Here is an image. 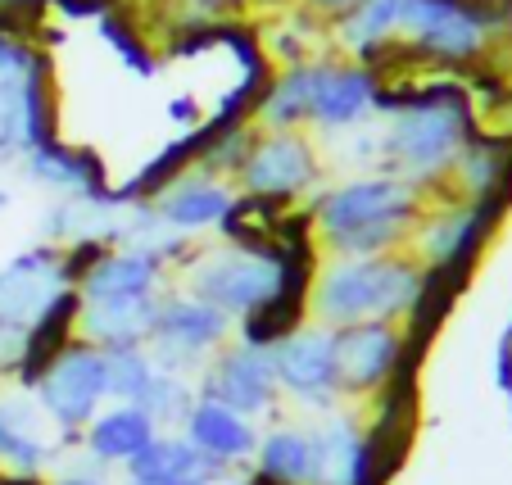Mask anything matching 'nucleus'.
<instances>
[{
  "label": "nucleus",
  "instance_id": "f257e3e1",
  "mask_svg": "<svg viewBox=\"0 0 512 485\" xmlns=\"http://www.w3.org/2000/svg\"><path fill=\"white\" fill-rule=\"evenodd\" d=\"M512 37V0H358L331 23L336 55L377 68L472 73Z\"/></svg>",
  "mask_w": 512,
  "mask_h": 485
},
{
  "label": "nucleus",
  "instance_id": "f03ea898",
  "mask_svg": "<svg viewBox=\"0 0 512 485\" xmlns=\"http://www.w3.org/2000/svg\"><path fill=\"white\" fill-rule=\"evenodd\" d=\"M377 127L386 173L404 177L431 200L445 191L458 155L481 132V109L467 82L435 73L422 82H386Z\"/></svg>",
  "mask_w": 512,
  "mask_h": 485
},
{
  "label": "nucleus",
  "instance_id": "7ed1b4c3",
  "mask_svg": "<svg viewBox=\"0 0 512 485\" xmlns=\"http://www.w3.org/2000/svg\"><path fill=\"white\" fill-rule=\"evenodd\" d=\"M422 209L426 195L395 173L336 177L304 204L313 245L327 250L331 259H368V254L408 250Z\"/></svg>",
  "mask_w": 512,
  "mask_h": 485
},
{
  "label": "nucleus",
  "instance_id": "20e7f679",
  "mask_svg": "<svg viewBox=\"0 0 512 485\" xmlns=\"http://www.w3.org/2000/svg\"><path fill=\"white\" fill-rule=\"evenodd\" d=\"M435 291V277L399 254H368V259H322L309 282V313L322 327H358V322H408Z\"/></svg>",
  "mask_w": 512,
  "mask_h": 485
},
{
  "label": "nucleus",
  "instance_id": "39448f33",
  "mask_svg": "<svg viewBox=\"0 0 512 485\" xmlns=\"http://www.w3.org/2000/svg\"><path fill=\"white\" fill-rule=\"evenodd\" d=\"M512 204V191L499 195H481V200H463V195H431L413 227V241H408V254L422 263L431 277L440 282H463L472 263L485 254V245L494 241L503 214Z\"/></svg>",
  "mask_w": 512,
  "mask_h": 485
},
{
  "label": "nucleus",
  "instance_id": "423d86ee",
  "mask_svg": "<svg viewBox=\"0 0 512 485\" xmlns=\"http://www.w3.org/2000/svg\"><path fill=\"white\" fill-rule=\"evenodd\" d=\"M327 182V150L313 132H259L241 173L232 177L236 195L272 209H304Z\"/></svg>",
  "mask_w": 512,
  "mask_h": 485
},
{
  "label": "nucleus",
  "instance_id": "0eeeda50",
  "mask_svg": "<svg viewBox=\"0 0 512 485\" xmlns=\"http://www.w3.org/2000/svg\"><path fill=\"white\" fill-rule=\"evenodd\" d=\"M232 331H236V322L227 318L223 309L195 300L182 286H168L155 309V322H150L145 350H150L159 372L191 377V372H200L204 363L232 340Z\"/></svg>",
  "mask_w": 512,
  "mask_h": 485
},
{
  "label": "nucleus",
  "instance_id": "6e6552de",
  "mask_svg": "<svg viewBox=\"0 0 512 485\" xmlns=\"http://www.w3.org/2000/svg\"><path fill=\"white\" fill-rule=\"evenodd\" d=\"M32 395H37L41 413L55 422V431H64L68 440H78L82 427L109 404L105 350H96V345H87V340L73 336L64 350L37 372Z\"/></svg>",
  "mask_w": 512,
  "mask_h": 485
},
{
  "label": "nucleus",
  "instance_id": "1a4fd4ad",
  "mask_svg": "<svg viewBox=\"0 0 512 485\" xmlns=\"http://www.w3.org/2000/svg\"><path fill=\"white\" fill-rule=\"evenodd\" d=\"M381 96H386V78L377 68L331 50V55L318 59V91H313L309 132L318 136V146H331L336 136L354 132L363 123H377Z\"/></svg>",
  "mask_w": 512,
  "mask_h": 485
},
{
  "label": "nucleus",
  "instance_id": "9d476101",
  "mask_svg": "<svg viewBox=\"0 0 512 485\" xmlns=\"http://www.w3.org/2000/svg\"><path fill=\"white\" fill-rule=\"evenodd\" d=\"M272 368H277V390L300 408L331 413L340 390V363H336V331L313 322L295 327L281 340H272Z\"/></svg>",
  "mask_w": 512,
  "mask_h": 485
},
{
  "label": "nucleus",
  "instance_id": "9b49d317",
  "mask_svg": "<svg viewBox=\"0 0 512 485\" xmlns=\"http://www.w3.org/2000/svg\"><path fill=\"white\" fill-rule=\"evenodd\" d=\"M200 390L204 399L236 408L245 418H263L281 399L277 390V368H272V345H250V340H227L200 368Z\"/></svg>",
  "mask_w": 512,
  "mask_h": 485
},
{
  "label": "nucleus",
  "instance_id": "f8f14e48",
  "mask_svg": "<svg viewBox=\"0 0 512 485\" xmlns=\"http://www.w3.org/2000/svg\"><path fill=\"white\" fill-rule=\"evenodd\" d=\"M73 440L64 431H55V422L41 413L37 395L28 386L19 390H0V467L19 481H32V476L50 472L55 458Z\"/></svg>",
  "mask_w": 512,
  "mask_h": 485
},
{
  "label": "nucleus",
  "instance_id": "ddd939ff",
  "mask_svg": "<svg viewBox=\"0 0 512 485\" xmlns=\"http://www.w3.org/2000/svg\"><path fill=\"white\" fill-rule=\"evenodd\" d=\"M68 291H73V282L64 272V250L50 241H37L0 268V318L37 327Z\"/></svg>",
  "mask_w": 512,
  "mask_h": 485
},
{
  "label": "nucleus",
  "instance_id": "4468645a",
  "mask_svg": "<svg viewBox=\"0 0 512 485\" xmlns=\"http://www.w3.org/2000/svg\"><path fill=\"white\" fill-rule=\"evenodd\" d=\"M145 204H150V214H155L168 232L195 241V236L218 232V227L227 223V214L236 209V186L227 182V177H209V173H200V168H182V173L168 177Z\"/></svg>",
  "mask_w": 512,
  "mask_h": 485
},
{
  "label": "nucleus",
  "instance_id": "2eb2a0df",
  "mask_svg": "<svg viewBox=\"0 0 512 485\" xmlns=\"http://www.w3.org/2000/svg\"><path fill=\"white\" fill-rule=\"evenodd\" d=\"M168 268L132 245H109L78 277V304H145L168 291Z\"/></svg>",
  "mask_w": 512,
  "mask_h": 485
},
{
  "label": "nucleus",
  "instance_id": "dca6fc26",
  "mask_svg": "<svg viewBox=\"0 0 512 485\" xmlns=\"http://www.w3.org/2000/svg\"><path fill=\"white\" fill-rule=\"evenodd\" d=\"M50 136H55V109H50L46 68L0 78V164H19Z\"/></svg>",
  "mask_w": 512,
  "mask_h": 485
},
{
  "label": "nucleus",
  "instance_id": "f3484780",
  "mask_svg": "<svg viewBox=\"0 0 512 485\" xmlns=\"http://www.w3.org/2000/svg\"><path fill=\"white\" fill-rule=\"evenodd\" d=\"M404 359V331L395 322H358L336 331V363L340 390L349 395H372L399 372Z\"/></svg>",
  "mask_w": 512,
  "mask_h": 485
},
{
  "label": "nucleus",
  "instance_id": "a211bd4d",
  "mask_svg": "<svg viewBox=\"0 0 512 485\" xmlns=\"http://www.w3.org/2000/svg\"><path fill=\"white\" fill-rule=\"evenodd\" d=\"M177 431H182L218 472L250 463L254 449H259V427H254V418H245V413L218 404V399H204V395H195L191 413L182 418Z\"/></svg>",
  "mask_w": 512,
  "mask_h": 485
},
{
  "label": "nucleus",
  "instance_id": "6ab92c4d",
  "mask_svg": "<svg viewBox=\"0 0 512 485\" xmlns=\"http://www.w3.org/2000/svg\"><path fill=\"white\" fill-rule=\"evenodd\" d=\"M318 472L313 485H372V436L349 413H322L313 422Z\"/></svg>",
  "mask_w": 512,
  "mask_h": 485
},
{
  "label": "nucleus",
  "instance_id": "aec40b11",
  "mask_svg": "<svg viewBox=\"0 0 512 485\" xmlns=\"http://www.w3.org/2000/svg\"><path fill=\"white\" fill-rule=\"evenodd\" d=\"M318 59L272 68L268 82H263L259 96H254V109H250V123L259 127V132H309L313 91H318Z\"/></svg>",
  "mask_w": 512,
  "mask_h": 485
},
{
  "label": "nucleus",
  "instance_id": "412c9836",
  "mask_svg": "<svg viewBox=\"0 0 512 485\" xmlns=\"http://www.w3.org/2000/svg\"><path fill=\"white\" fill-rule=\"evenodd\" d=\"M159 436V422L141 404H105L82 427V454H91L105 467H127L150 440Z\"/></svg>",
  "mask_w": 512,
  "mask_h": 485
},
{
  "label": "nucleus",
  "instance_id": "4be33fe9",
  "mask_svg": "<svg viewBox=\"0 0 512 485\" xmlns=\"http://www.w3.org/2000/svg\"><path fill=\"white\" fill-rule=\"evenodd\" d=\"M23 177L37 186H46L55 200H64V195H91L105 186V168H100L96 155H87V150L78 146H64V141H41L37 150H28V155L19 159Z\"/></svg>",
  "mask_w": 512,
  "mask_h": 485
},
{
  "label": "nucleus",
  "instance_id": "5701e85b",
  "mask_svg": "<svg viewBox=\"0 0 512 485\" xmlns=\"http://www.w3.org/2000/svg\"><path fill=\"white\" fill-rule=\"evenodd\" d=\"M499 191H512V136L481 127L458 155L454 173L445 182V195L481 200V195H499Z\"/></svg>",
  "mask_w": 512,
  "mask_h": 485
},
{
  "label": "nucleus",
  "instance_id": "b1692460",
  "mask_svg": "<svg viewBox=\"0 0 512 485\" xmlns=\"http://www.w3.org/2000/svg\"><path fill=\"white\" fill-rule=\"evenodd\" d=\"M318 472V449H313V427H281L263 431L259 449H254V476L268 485H313Z\"/></svg>",
  "mask_w": 512,
  "mask_h": 485
},
{
  "label": "nucleus",
  "instance_id": "393cba45",
  "mask_svg": "<svg viewBox=\"0 0 512 485\" xmlns=\"http://www.w3.org/2000/svg\"><path fill=\"white\" fill-rule=\"evenodd\" d=\"M123 472H127V481H195V476L218 481V476H223L182 431H159Z\"/></svg>",
  "mask_w": 512,
  "mask_h": 485
},
{
  "label": "nucleus",
  "instance_id": "a878e982",
  "mask_svg": "<svg viewBox=\"0 0 512 485\" xmlns=\"http://www.w3.org/2000/svg\"><path fill=\"white\" fill-rule=\"evenodd\" d=\"M254 136H259V127L245 118V123H227V127H200V146H195V159L191 168H200V173L209 177H227L232 182L236 173H241L245 155H250Z\"/></svg>",
  "mask_w": 512,
  "mask_h": 485
},
{
  "label": "nucleus",
  "instance_id": "bb28decb",
  "mask_svg": "<svg viewBox=\"0 0 512 485\" xmlns=\"http://www.w3.org/2000/svg\"><path fill=\"white\" fill-rule=\"evenodd\" d=\"M155 381V359L145 345H127V350H105V386L114 404H141V395Z\"/></svg>",
  "mask_w": 512,
  "mask_h": 485
},
{
  "label": "nucleus",
  "instance_id": "cd10ccee",
  "mask_svg": "<svg viewBox=\"0 0 512 485\" xmlns=\"http://www.w3.org/2000/svg\"><path fill=\"white\" fill-rule=\"evenodd\" d=\"M195 395H200V390H195L186 377H177V372H159V368H155V381H150V390L141 395V408L159 422V431H164V427H173V431H177V427H182V418L191 413Z\"/></svg>",
  "mask_w": 512,
  "mask_h": 485
},
{
  "label": "nucleus",
  "instance_id": "c85d7f7f",
  "mask_svg": "<svg viewBox=\"0 0 512 485\" xmlns=\"http://www.w3.org/2000/svg\"><path fill=\"white\" fill-rule=\"evenodd\" d=\"M100 37H105L109 46H114V55L123 59L127 68H132L136 78H155V73H159L150 41H145L141 32H136V23H127L123 14H114V10L100 14Z\"/></svg>",
  "mask_w": 512,
  "mask_h": 485
},
{
  "label": "nucleus",
  "instance_id": "c756f323",
  "mask_svg": "<svg viewBox=\"0 0 512 485\" xmlns=\"http://www.w3.org/2000/svg\"><path fill=\"white\" fill-rule=\"evenodd\" d=\"M177 5H182L177 28H218V23H232L250 0H177Z\"/></svg>",
  "mask_w": 512,
  "mask_h": 485
},
{
  "label": "nucleus",
  "instance_id": "7c9ffc66",
  "mask_svg": "<svg viewBox=\"0 0 512 485\" xmlns=\"http://www.w3.org/2000/svg\"><path fill=\"white\" fill-rule=\"evenodd\" d=\"M28 363V327L0 318V377H19Z\"/></svg>",
  "mask_w": 512,
  "mask_h": 485
},
{
  "label": "nucleus",
  "instance_id": "2f4dec72",
  "mask_svg": "<svg viewBox=\"0 0 512 485\" xmlns=\"http://www.w3.org/2000/svg\"><path fill=\"white\" fill-rule=\"evenodd\" d=\"M50 485H114V481H109V467L105 463H96L91 454H82V458H73V463L59 467Z\"/></svg>",
  "mask_w": 512,
  "mask_h": 485
},
{
  "label": "nucleus",
  "instance_id": "473e14b6",
  "mask_svg": "<svg viewBox=\"0 0 512 485\" xmlns=\"http://www.w3.org/2000/svg\"><path fill=\"white\" fill-rule=\"evenodd\" d=\"M164 114H168V123L186 127V132H200V127H204V105L191 96V91H177V96H168Z\"/></svg>",
  "mask_w": 512,
  "mask_h": 485
},
{
  "label": "nucleus",
  "instance_id": "72a5a7b5",
  "mask_svg": "<svg viewBox=\"0 0 512 485\" xmlns=\"http://www.w3.org/2000/svg\"><path fill=\"white\" fill-rule=\"evenodd\" d=\"M300 10H309L313 19H322V23H336V19H345L349 10H354L358 0H295Z\"/></svg>",
  "mask_w": 512,
  "mask_h": 485
},
{
  "label": "nucleus",
  "instance_id": "f704fd0d",
  "mask_svg": "<svg viewBox=\"0 0 512 485\" xmlns=\"http://www.w3.org/2000/svg\"><path fill=\"white\" fill-rule=\"evenodd\" d=\"M37 5H46V0H0V19H14L23 10H37Z\"/></svg>",
  "mask_w": 512,
  "mask_h": 485
},
{
  "label": "nucleus",
  "instance_id": "c9c22d12",
  "mask_svg": "<svg viewBox=\"0 0 512 485\" xmlns=\"http://www.w3.org/2000/svg\"><path fill=\"white\" fill-rule=\"evenodd\" d=\"M123 485H218L209 476H195V481H123Z\"/></svg>",
  "mask_w": 512,
  "mask_h": 485
},
{
  "label": "nucleus",
  "instance_id": "e433bc0d",
  "mask_svg": "<svg viewBox=\"0 0 512 485\" xmlns=\"http://www.w3.org/2000/svg\"><path fill=\"white\" fill-rule=\"evenodd\" d=\"M5 209H10V191H0V214H5Z\"/></svg>",
  "mask_w": 512,
  "mask_h": 485
}]
</instances>
